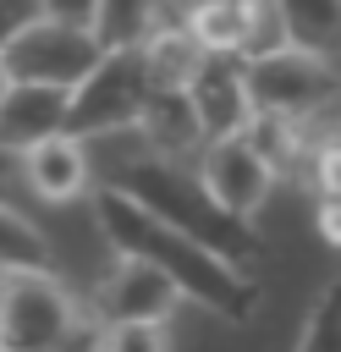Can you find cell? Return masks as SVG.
Returning a JSON list of instances; mask_svg holds the SVG:
<instances>
[{"label":"cell","instance_id":"ba28073f","mask_svg":"<svg viewBox=\"0 0 341 352\" xmlns=\"http://www.w3.org/2000/svg\"><path fill=\"white\" fill-rule=\"evenodd\" d=\"M182 302H187L182 286L165 270L143 264V258H116V270L94 286V319H99V330L104 324H165Z\"/></svg>","mask_w":341,"mask_h":352},{"label":"cell","instance_id":"ac0fdd59","mask_svg":"<svg viewBox=\"0 0 341 352\" xmlns=\"http://www.w3.org/2000/svg\"><path fill=\"white\" fill-rule=\"evenodd\" d=\"M297 352H341V275L319 292V302H314V314L302 324Z\"/></svg>","mask_w":341,"mask_h":352},{"label":"cell","instance_id":"44dd1931","mask_svg":"<svg viewBox=\"0 0 341 352\" xmlns=\"http://www.w3.org/2000/svg\"><path fill=\"white\" fill-rule=\"evenodd\" d=\"M44 16L50 22H66V28H88L99 22V0H44Z\"/></svg>","mask_w":341,"mask_h":352},{"label":"cell","instance_id":"7c38bea8","mask_svg":"<svg viewBox=\"0 0 341 352\" xmlns=\"http://www.w3.org/2000/svg\"><path fill=\"white\" fill-rule=\"evenodd\" d=\"M132 132L143 138V154H154V160H176V165H182L187 154L204 148V126H198V110H192L187 88H154Z\"/></svg>","mask_w":341,"mask_h":352},{"label":"cell","instance_id":"d6986e66","mask_svg":"<svg viewBox=\"0 0 341 352\" xmlns=\"http://www.w3.org/2000/svg\"><path fill=\"white\" fill-rule=\"evenodd\" d=\"M99 352H170L165 324H104Z\"/></svg>","mask_w":341,"mask_h":352},{"label":"cell","instance_id":"603a6c76","mask_svg":"<svg viewBox=\"0 0 341 352\" xmlns=\"http://www.w3.org/2000/svg\"><path fill=\"white\" fill-rule=\"evenodd\" d=\"M11 176H16V160L0 148V198H6V187H11Z\"/></svg>","mask_w":341,"mask_h":352},{"label":"cell","instance_id":"9c48e42d","mask_svg":"<svg viewBox=\"0 0 341 352\" xmlns=\"http://www.w3.org/2000/svg\"><path fill=\"white\" fill-rule=\"evenodd\" d=\"M187 99H192V110H198L204 143H209V138H236V132L253 121L248 82H242V60H231V55H204L198 77L187 82Z\"/></svg>","mask_w":341,"mask_h":352},{"label":"cell","instance_id":"8992f818","mask_svg":"<svg viewBox=\"0 0 341 352\" xmlns=\"http://www.w3.org/2000/svg\"><path fill=\"white\" fill-rule=\"evenodd\" d=\"M104 44L88 33V28H66V22H33L6 55H0V72L6 82H33V88H60L72 94L94 66H99Z\"/></svg>","mask_w":341,"mask_h":352},{"label":"cell","instance_id":"9a60e30c","mask_svg":"<svg viewBox=\"0 0 341 352\" xmlns=\"http://www.w3.org/2000/svg\"><path fill=\"white\" fill-rule=\"evenodd\" d=\"M138 50H143V60H148L154 88H187V82L198 77V66H204V50H198V38L187 33V22L154 28Z\"/></svg>","mask_w":341,"mask_h":352},{"label":"cell","instance_id":"d4e9b609","mask_svg":"<svg viewBox=\"0 0 341 352\" xmlns=\"http://www.w3.org/2000/svg\"><path fill=\"white\" fill-rule=\"evenodd\" d=\"M0 99H6V72H0Z\"/></svg>","mask_w":341,"mask_h":352},{"label":"cell","instance_id":"ffe728a7","mask_svg":"<svg viewBox=\"0 0 341 352\" xmlns=\"http://www.w3.org/2000/svg\"><path fill=\"white\" fill-rule=\"evenodd\" d=\"M33 22H44V0H0V55H6Z\"/></svg>","mask_w":341,"mask_h":352},{"label":"cell","instance_id":"3957f363","mask_svg":"<svg viewBox=\"0 0 341 352\" xmlns=\"http://www.w3.org/2000/svg\"><path fill=\"white\" fill-rule=\"evenodd\" d=\"M154 94V77H148V60L143 50H104L99 66L72 88V104H66V132L72 138H110V132H132L143 104Z\"/></svg>","mask_w":341,"mask_h":352},{"label":"cell","instance_id":"277c9868","mask_svg":"<svg viewBox=\"0 0 341 352\" xmlns=\"http://www.w3.org/2000/svg\"><path fill=\"white\" fill-rule=\"evenodd\" d=\"M248 104L253 116H286V121H314L330 104H341V77L330 60L302 55V50H275L258 60H242Z\"/></svg>","mask_w":341,"mask_h":352},{"label":"cell","instance_id":"cb8c5ba5","mask_svg":"<svg viewBox=\"0 0 341 352\" xmlns=\"http://www.w3.org/2000/svg\"><path fill=\"white\" fill-rule=\"evenodd\" d=\"M176 6H182V11H192V6H204V0H176Z\"/></svg>","mask_w":341,"mask_h":352},{"label":"cell","instance_id":"5bb4252c","mask_svg":"<svg viewBox=\"0 0 341 352\" xmlns=\"http://www.w3.org/2000/svg\"><path fill=\"white\" fill-rule=\"evenodd\" d=\"M165 22H182L176 0H99V22H94V38L104 50H132L143 44L154 28Z\"/></svg>","mask_w":341,"mask_h":352},{"label":"cell","instance_id":"5b68a950","mask_svg":"<svg viewBox=\"0 0 341 352\" xmlns=\"http://www.w3.org/2000/svg\"><path fill=\"white\" fill-rule=\"evenodd\" d=\"M77 336L72 292L44 275H0V352H66Z\"/></svg>","mask_w":341,"mask_h":352},{"label":"cell","instance_id":"e0dca14e","mask_svg":"<svg viewBox=\"0 0 341 352\" xmlns=\"http://www.w3.org/2000/svg\"><path fill=\"white\" fill-rule=\"evenodd\" d=\"M182 22H187V33L198 38L204 55H231V60H242V28H248L242 0H204V6L182 11Z\"/></svg>","mask_w":341,"mask_h":352},{"label":"cell","instance_id":"6da1fadb","mask_svg":"<svg viewBox=\"0 0 341 352\" xmlns=\"http://www.w3.org/2000/svg\"><path fill=\"white\" fill-rule=\"evenodd\" d=\"M94 220H99V236L116 248V258H143V264L165 270V275L182 286L187 302H198V308H209V314H220V319H231V324L253 319V308H258L253 275L236 270V264H226V258L209 253L204 242L182 236V231L165 226L160 214H148V209H143L132 192H121L116 182H99V187H94Z\"/></svg>","mask_w":341,"mask_h":352},{"label":"cell","instance_id":"4fadbf2b","mask_svg":"<svg viewBox=\"0 0 341 352\" xmlns=\"http://www.w3.org/2000/svg\"><path fill=\"white\" fill-rule=\"evenodd\" d=\"M275 16H280V38L286 50H302V55H341V0H275Z\"/></svg>","mask_w":341,"mask_h":352},{"label":"cell","instance_id":"30bf717a","mask_svg":"<svg viewBox=\"0 0 341 352\" xmlns=\"http://www.w3.org/2000/svg\"><path fill=\"white\" fill-rule=\"evenodd\" d=\"M16 176L44 198V204H72L94 187V165H88V143L72 132H55L44 143H33L16 160Z\"/></svg>","mask_w":341,"mask_h":352},{"label":"cell","instance_id":"7a4b0ae2","mask_svg":"<svg viewBox=\"0 0 341 352\" xmlns=\"http://www.w3.org/2000/svg\"><path fill=\"white\" fill-rule=\"evenodd\" d=\"M110 182H116L121 192H132L148 214H160L165 226H176L182 236H192V242H204L209 253H220L226 264L248 270V264H258V258H264L258 231H253L248 220H236V214L214 209V204L204 198L198 176H187L176 160L132 154V160H121V165H116V176H110Z\"/></svg>","mask_w":341,"mask_h":352},{"label":"cell","instance_id":"7402d4cb","mask_svg":"<svg viewBox=\"0 0 341 352\" xmlns=\"http://www.w3.org/2000/svg\"><path fill=\"white\" fill-rule=\"evenodd\" d=\"M319 231L341 248V198H319Z\"/></svg>","mask_w":341,"mask_h":352},{"label":"cell","instance_id":"52a82bcc","mask_svg":"<svg viewBox=\"0 0 341 352\" xmlns=\"http://www.w3.org/2000/svg\"><path fill=\"white\" fill-rule=\"evenodd\" d=\"M198 187H204V198L214 204V209H226V214H236V220H253L258 209H264V198H270V187H275V170L253 154V143L236 132V138H209L204 148H198Z\"/></svg>","mask_w":341,"mask_h":352},{"label":"cell","instance_id":"2e32d148","mask_svg":"<svg viewBox=\"0 0 341 352\" xmlns=\"http://www.w3.org/2000/svg\"><path fill=\"white\" fill-rule=\"evenodd\" d=\"M50 264H55L50 236L11 198H0V275H44Z\"/></svg>","mask_w":341,"mask_h":352},{"label":"cell","instance_id":"8fae6325","mask_svg":"<svg viewBox=\"0 0 341 352\" xmlns=\"http://www.w3.org/2000/svg\"><path fill=\"white\" fill-rule=\"evenodd\" d=\"M66 104H72V94H60V88L6 82V99H0V148L11 160H22L33 143L66 132Z\"/></svg>","mask_w":341,"mask_h":352}]
</instances>
